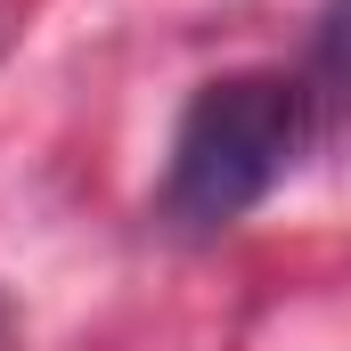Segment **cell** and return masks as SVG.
Wrapping results in <instances>:
<instances>
[{
	"mask_svg": "<svg viewBox=\"0 0 351 351\" xmlns=\"http://www.w3.org/2000/svg\"><path fill=\"white\" fill-rule=\"evenodd\" d=\"M302 147V90L286 74H221L188 98L164 164V213L180 229H229L286 180Z\"/></svg>",
	"mask_w": 351,
	"mask_h": 351,
	"instance_id": "cell-1",
	"label": "cell"
},
{
	"mask_svg": "<svg viewBox=\"0 0 351 351\" xmlns=\"http://www.w3.org/2000/svg\"><path fill=\"white\" fill-rule=\"evenodd\" d=\"M319 58H327V74H343V82H351V0H327V25H319Z\"/></svg>",
	"mask_w": 351,
	"mask_h": 351,
	"instance_id": "cell-2",
	"label": "cell"
}]
</instances>
